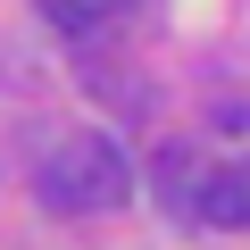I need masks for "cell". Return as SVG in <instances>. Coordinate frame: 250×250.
<instances>
[{
	"label": "cell",
	"mask_w": 250,
	"mask_h": 250,
	"mask_svg": "<svg viewBox=\"0 0 250 250\" xmlns=\"http://www.w3.org/2000/svg\"><path fill=\"white\" fill-rule=\"evenodd\" d=\"M192 225H217V233H250V167H208Z\"/></svg>",
	"instance_id": "2"
},
{
	"label": "cell",
	"mask_w": 250,
	"mask_h": 250,
	"mask_svg": "<svg viewBox=\"0 0 250 250\" xmlns=\"http://www.w3.org/2000/svg\"><path fill=\"white\" fill-rule=\"evenodd\" d=\"M42 200L67 208V217H100V208H125L134 200V159H125L108 134H75L42 159Z\"/></svg>",
	"instance_id": "1"
},
{
	"label": "cell",
	"mask_w": 250,
	"mask_h": 250,
	"mask_svg": "<svg viewBox=\"0 0 250 250\" xmlns=\"http://www.w3.org/2000/svg\"><path fill=\"white\" fill-rule=\"evenodd\" d=\"M200 184H208L200 150H192V142H175V150L159 159V192H167V208H175V217H192V208H200Z\"/></svg>",
	"instance_id": "3"
},
{
	"label": "cell",
	"mask_w": 250,
	"mask_h": 250,
	"mask_svg": "<svg viewBox=\"0 0 250 250\" xmlns=\"http://www.w3.org/2000/svg\"><path fill=\"white\" fill-rule=\"evenodd\" d=\"M134 0H42V17L59 25V34H100V25H117Z\"/></svg>",
	"instance_id": "4"
}]
</instances>
